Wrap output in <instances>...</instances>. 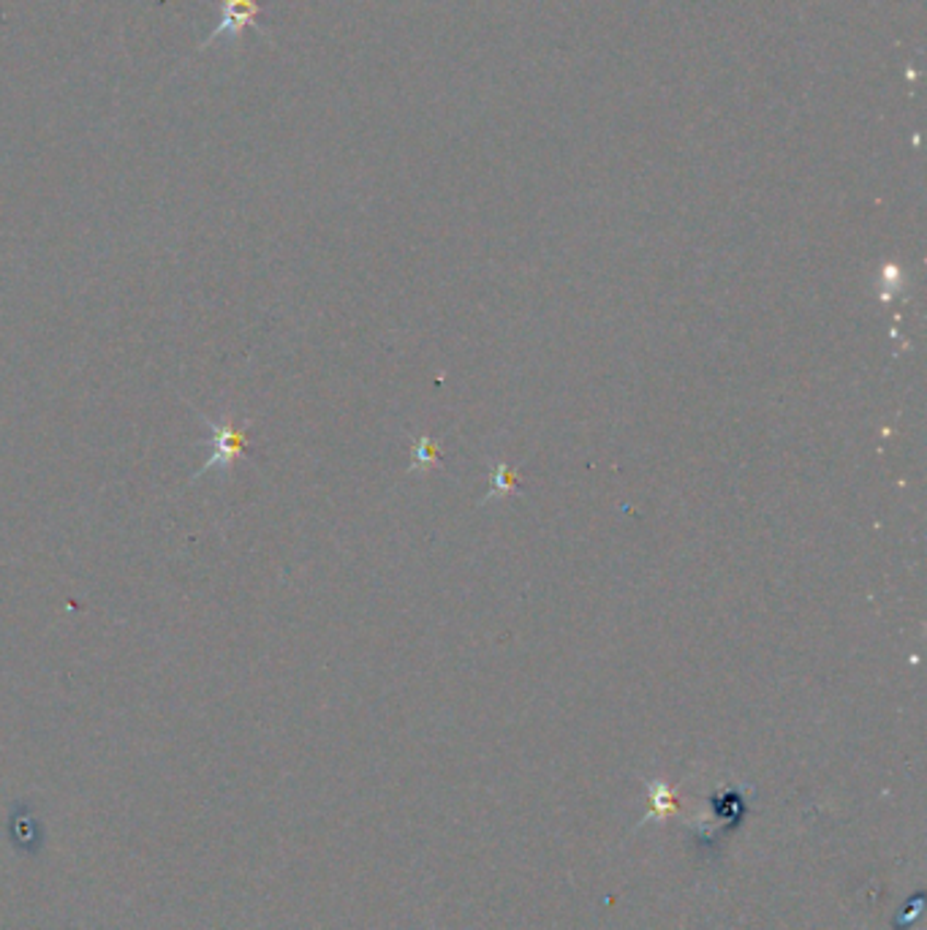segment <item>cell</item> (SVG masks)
Wrapping results in <instances>:
<instances>
[{
  "label": "cell",
  "instance_id": "1",
  "mask_svg": "<svg viewBox=\"0 0 927 930\" xmlns=\"http://www.w3.org/2000/svg\"><path fill=\"white\" fill-rule=\"evenodd\" d=\"M221 3V20H218L215 31L207 36V42L199 49L212 47V44H218V38L228 36V38H237L239 33L245 31V27H256V31L265 36V27L259 25V0H218Z\"/></svg>",
  "mask_w": 927,
  "mask_h": 930
},
{
  "label": "cell",
  "instance_id": "2",
  "mask_svg": "<svg viewBox=\"0 0 927 930\" xmlns=\"http://www.w3.org/2000/svg\"><path fill=\"white\" fill-rule=\"evenodd\" d=\"M210 427H212V447H215V455L207 460L204 468H199L197 476H202V473L218 468V463L226 468L228 463H232L234 455L248 449V438H245V433H248L250 422H243V427H232L226 425V422H210Z\"/></svg>",
  "mask_w": 927,
  "mask_h": 930
},
{
  "label": "cell",
  "instance_id": "3",
  "mask_svg": "<svg viewBox=\"0 0 927 930\" xmlns=\"http://www.w3.org/2000/svg\"><path fill=\"white\" fill-rule=\"evenodd\" d=\"M435 463V447L424 438L416 442V452H413V468H427Z\"/></svg>",
  "mask_w": 927,
  "mask_h": 930
}]
</instances>
